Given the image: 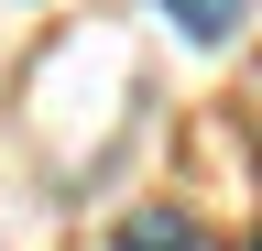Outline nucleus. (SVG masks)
<instances>
[{
  "instance_id": "1",
  "label": "nucleus",
  "mask_w": 262,
  "mask_h": 251,
  "mask_svg": "<svg viewBox=\"0 0 262 251\" xmlns=\"http://www.w3.org/2000/svg\"><path fill=\"white\" fill-rule=\"evenodd\" d=\"M110 251H196V218L186 208H131L110 230Z\"/></svg>"
},
{
  "instance_id": "2",
  "label": "nucleus",
  "mask_w": 262,
  "mask_h": 251,
  "mask_svg": "<svg viewBox=\"0 0 262 251\" xmlns=\"http://www.w3.org/2000/svg\"><path fill=\"white\" fill-rule=\"evenodd\" d=\"M164 22H175V33H196V44H229L251 22V0H164Z\"/></svg>"
},
{
  "instance_id": "3",
  "label": "nucleus",
  "mask_w": 262,
  "mask_h": 251,
  "mask_svg": "<svg viewBox=\"0 0 262 251\" xmlns=\"http://www.w3.org/2000/svg\"><path fill=\"white\" fill-rule=\"evenodd\" d=\"M251 251H262V240H251Z\"/></svg>"
}]
</instances>
